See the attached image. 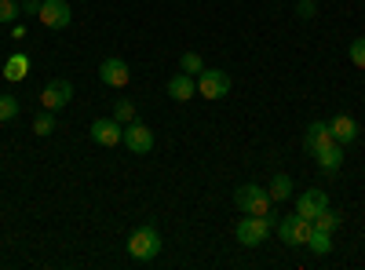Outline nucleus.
<instances>
[{
  "label": "nucleus",
  "mask_w": 365,
  "mask_h": 270,
  "mask_svg": "<svg viewBox=\"0 0 365 270\" xmlns=\"http://www.w3.org/2000/svg\"><path fill=\"white\" fill-rule=\"evenodd\" d=\"M197 92H201L205 99H227V92H230V73H223V70H201V73H197Z\"/></svg>",
  "instance_id": "7"
},
{
  "label": "nucleus",
  "mask_w": 365,
  "mask_h": 270,
  "mask_svg": "<svg viewBox=\"0 0 365 270\" xmlns=\"http://www.w3.org/2000/svg\"><path fill=\"white\" fill-rule=\"evenodd\" d=\"M0 73H4V81H11V84H15V81H26V73H29V58H26V55H11Z\"/></svg>",
  "instance_id": "16"
},
{
  "label": "nucleus",
  "mask_w": 365,
  "mask_h": 270,
  "mask_svg": "<svg viewBox=\"0 0 365 270\" xmlns=\"http://www.w3.org/2000/svg\"><path fill=\"white\" fill-rule=\"evenodd\" d=\"M329 142H336L332 132H329V121H311L307 132H303V150H307V154H318V150H325Z\"/></svg>",
  "instance_id": "12"
},
{
  "label": "nucleus",
  "mask_w": 365,
  "mask_h": 270,
  "mask_svg": "<svg viewBox=\"0 0 365 270\" xmlns=\"http://www.w3.org/2000/svg\"><path fill=\"white\" fill-rule=\"evenodd\" d=\"M19 117V99L15 95H0V125H8Z\"/></svg>",
  "instance_id": "20"
},
{
  "label": "nucleus",
  "mask_w": 365,
  "mask_h": 270,
  "mask_svg": "<svg viewBox=\"0 0 365 270\" xmlns=\"http://www.w3.org/2000/svg\"><path fill=\"white\" fill-rule=\"evenodd\" d=\"M194 92H197V81L190 77V73H175L172 81H168V99H175V103H187V99H194Z\"/></svg>",
  "instance_id": "14"
},
{
  "label": "nucleus",
  "mask_w": 365,
  "mask_h": 270,
  "mask_svg": "<svg viewBox=\"0 0 365 270\" xmlns=\"http://www.w3.org/2000/svg\"><path fill=\"white\" fill-rule=\"evenodd\" d=\"M267 194H270V201H274V204L285 201V197H292V179H289V175H274Z\"/></svg>",
  "instance_id": "18"
},
{
  "label": "nucleus",
  "mask_w": 365,
  "mask_h": 270,
  "mask_svg": "<svg viewBox=\"0 0 365 270\" xmlns=\"http://www.w3.org/2000/svg\"><path fill=\"white\" fill-rule=\"evenodd\" d=\"M299 15L303 19H314V4H303V0H299Z\"/></svg>",
  "instance_id": "27"
},
{
  "label": "nucleus",
  "mask_w": 365,
  "mask_h": 270,
  "mask_svg": "<svg viewBox=\"0 0 365 270\" xmlns=\"http://www.w3.org/2000/svg\"><path fill=\"white\" fill-rule=\"evenodd\" d=\"M303 4H314V0H303Z\"/></svg>",
  "instance_id": "28"
},
{
  "label": "nucleus",
  "mask_w": 365,
  "mask_h": 270,
  "mask_svg": "<svg viewBox=\"0 0 365 270\" xmlns=\"http://www.w3.org/2000/svg\"><path fill=\"white\" fill-rule=\"evenodd\" d=\"M34 132H37L41 139L55 132V117H51V110H48V113H41V117H37V121H34Z\"/></svg>",
  "instance_id": "23"
},
{
  "label": "nucleus",
  "mask_w": 365,
  "mask_h": 270,
  "mask_svg": "<svg viewBox=\"0 0 365 270\" xmlns=\"http://www.w3.org/2000/svg\"><path fill=\"white\" fill-rule=\"evenodd\" d=\"M99 81L110 84V88H125L132 81V70L125 58H103V66H99Z\"/></svg>",
  "instance_id": "11"
},
{
  "label": "nucleus",
  "mask_w": 365,
  "mask_h": 270,
  "mask_svg": "<svg viewBox=\"0 0 365 270\" xmlns=\"http://www.w3.org/2000/svg\"><path fill=\"white\" fill-rule=\"evenodd\" d=\"M161 252V234L154 230V227H135L132 230V237H128V256L132 259H139V263H146V259H154Z\"/></svg>",
  "instance_id": "2"
},
{
  "label": "nucleus",
  "mask_w": 365,
  "mask_h": 270,
  "mask_svg": "<svg viewBox=\"0 0 365 270\" xmlns=\"http://www.w3.org/2000/svg\"><path fill=\"white\" fill-rule=\"evenodd\" d=\"M70 99H73V84L63 81V77L48 81L44 92H41V106L44 110H63V106H70Z\"/></svg>",
  "instance_id": "8"
},
{
  "label": "nucleus",
  "mask_w": 365,
  "mask_h": 270,
  "mask_svg": "<svg viewBox=\"0 0 365 270\" xmlns=\"http://www.w3.org/2000/svg\"><path fill=\"white\" fill-rule=\"evenodd\" d=\"M125 146L132 150V154H139V157L150 154V150H154V128L143 125L139 117H135L132 125H125Z\"/></svg>",
  "instance_id": "9"
},
{
  "label": "nucleus",
  "mask_w": 365,
  "mask_h": 270,
  "mask_svg": "<svg viewBox=\"0 0 365 270\" xmlns=\"http://www.w3.org/2000/svg\"><path fill=\"white\" fill-rule=\"evenodd\" d=\"M351 63L358 66V70H365V37H358V41H351Z\"/></svg>",
  "instance_id": "24"
},
{
  "label": "nucleus",
  "mask_w": 365,
  "mask_h": 270,
  "mask_svg": "<svg viewBox=\"0 0 365 270\" xmlns=\"http://www.w3.org/2000/svg\"><path fill=\"white\" fill-rule=\"evenodd\" d=\"M15 15H19V4H15V0H0V22H15Z\"/></svg>",
  "instance_id": "25"
},
{
  "label": "nucleus",
  "mask_w": 365,
  "mask_h": 270,
  "mask_svg": "<svg viewBox=\"0 0 365 270\" xmlns=\"http://www.w3.org/2000/svg\"><path fill=\"white\" fill-rule=\"evenodd\" d=\"M234 204L241 208L245 216H274V201H270V194L263 190V187H256V183H241L237 190H234Z\"/></svg>",
  "instance_id": "1"
},
{
  "label": "nucleus",
  "mask_w": 365,
  "mask_h": 270,
  "mask_svg": "<svg viewBox=\"0 0 365 270\" xmlns=\"http://www.w3.org/2000/svg\"><path fill=\"white\" fill-rule=\"evenodd\" d=\"M179 70H182V73H190V77H197V73L205 70L201 55H197V51H182V58H179Z\"/></svg>",
  "instance_id": "19"
},
{
  "label": "nucleus",
  "mask_w": 365,
  "mask_h": 270,
  "mask_svg": "<svg viewBox=\"0 0 365 270\" xmlns=\"http://www.w3.org/2000/svg\"><path fill=\"white\" fill-rule=\"evenodd\" d=\"M37 22L48 26V29H66L73 22V11L66 0H41V11H37Z\"/></svg>",
  "instance_id": "5"
},
{
  "label": "nucleus",
  "mask_w": 365,
  "mask_h": 270,
  "mask_svg": "<svg viewBox=\"0 0 365 270\" xmlns=\"http://www.w3.org/2000/svg\"><path fill=\"white\" fill-rule=\"evenodd\" d=\"M340 223H344V219H340V212H332V208H325V212H322V216L314 219V227H322V230H329V234L336 230Z\"/></svg>",
  "instance_id": "22"
},
{
  "label": "nucleus",
  "mask_w": 365,
  "mask_h": 270,
  "mask_svg": "<svg viewBox=\"0 0 365 270\" xmlns=\"http://www.w3.org/2000/svg\"><path fill=\"white\" fill-rule=\"evenodd\" d=\"M329 208V197H325V190H318V187H311V190H303L299 194V201H296V216H303V219H318L322 212Z\"/></svg>",
  "instance_id": "10"
},
{
  "label": "nucleus",
  "mask_w": 365,
  "mask_h": 270,
  "mask_svg": "<svg viewBox=\"0 0 365 270\" xmlns=\"http://www.w3.org/2000/svg\"><path fill=\"white\" fill-rule=\"evenodd\" d=\"M278 237L289 245V249H299V245H307V237H311V219H303V216H285L278 223Z\"/></svg>",
  "instance_id": "6"
},
{
  "label": "nucleus",
  "mask_w": 365,
  "mask_h": 270,
  "mask_svg": "<svg viewBox=\"0 0 365 270\" xmlns=\"http://www.w3.org/2000/svg\"><path fill=\"white\" fill-rule=\"evenodd\" d=\"M91 142H99V146H120L125 142V125L117 121V117H96L88 128Z\"/></svg>",
  "instance_id": "4"
},
{
  "label": "nucleus",
  "mask_w": 365,
  "mask_h": 270,
  "mask_svg": "<svg viewBox=\"0 0 365 270\" xmlns=\"http://www.w3.org/2000/svg\"><path fill=\"white\" fill-rule=\"evenodd\" d=\"M314 157H318V168L322 172H340L344 168V146L340 142H329L325 150H318Z\"/></svg>",
  "instance_id": "15"
},
{
  "label": "nucleus",
  "mask_w": 365,
  "mask_h": 270,
  "mask_svg": "<svg viewBox=\"0 0 365 270\" xmlns=\"http://www.w3.org/2000/svg\"><path fill=\"white\" fill-rule=\"evenodd\" d=\"M113 117H117L120 125H132V121H135V106H132L128 99H117V103H113Z\"/></svg>",
  "instance_id": "21"
},
{
  "label": "nucleus",
  "mask_w": 365,
  "mask_h": 270,
  "mask_svg": "<svg viewBox=\"0 0 365 270\" xmlns=\"http://www.w3.org/2000/svg\"><path fill=\"white\" fill-rule=\"evenodd\" d=\"M270 227H274V219H267V216H245V219L237 223L234 237H237V245L256 249V245H263L267 237H270Z\"/></svg>",
  "instance_id": "3"
},
{
  "label": "nucleus",
  "mask_w": 365,
  "mask_h": 270,
  "mask_svg": "<svg viewBox=\"0 0 365 270\" xmlns=\"http://www.w3.org/2000/svg\"><path fill=\"white\" fill-rule=\"evenodd\" d=\"M307 249H311L314 256H325V252H332V234L311 223V237H307Z\"/></svg>",
  "instance_id": "17"
},
{
  "label": "nucleus",
  "mask_w": 365,
  "mask_h": 270,
  "mask_svg": "<svg viewBox=\"0 0 365 270\" xmlns=\"http://www.w3.org/2000/svg\"><path fill=\"white\" fill-rule=\"evenodd\" d=\"M329 132H332V139H336L340 146H347V142L358 139V121H354L351 113H336V117L329 121Z\"/></svg>",
  "instance_id": "13"
},
{
  "label": "nucleus",
  "mask_w": 365,
  "mask_h": 270,
  "mask_svg": "<svg viewBox=\"0 0 365 270\" xmlns=\"http://www.w3.org/2000/svg\"><path fill=\"white\" fill-rule=\"evenodd\" d=\"M22 8H26L29 15H37V11H41V0H22Z\"/></svg>",
  "instance_id": "26"
}]
</instances>
